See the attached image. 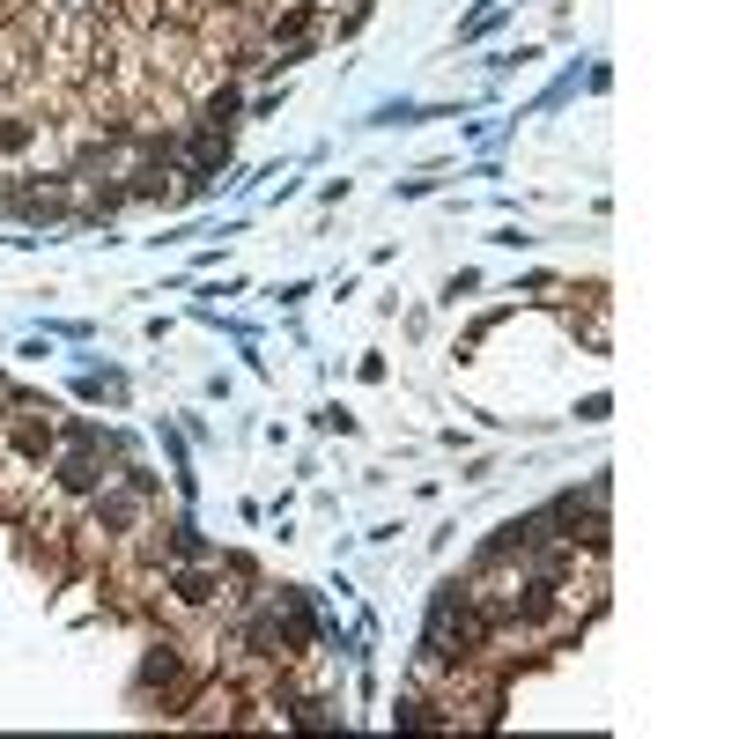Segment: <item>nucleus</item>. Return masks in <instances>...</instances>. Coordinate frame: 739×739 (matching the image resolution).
Masks as SVG:
<instances>
[{
    "instance_id": "obj_1",
    "label": "nucleus",
    "mask_w": 739,
    "mask_h": 739,
    "mask_svg": "<svg viewBox=\"0 0 739 739\" xmlns=\"http://www.w3.org/2000/svg\"><path fill=\"white\" fill-rule=\"evenodd\" d=\"M97 481H104V473H97V459H67V466H60V488H67V496H89Z\"/></svg>"
},
{
    "instance_id": "obj_2",
    "label": "nucleus",
    "mask_w": 739,
    "mask_h": 739,
    "mask_svg": "<svg viewBox=\"0 0 739 739\" xmlns=\"http://www.w3.org/2000/svg\"><path fill=\"white\" fill-rule=\"evenodd\" d=\"M170 592H178V606H207V599H215V584H207V577H178Z\"/></svg>"
},
{
    "instance_id": "obj_3",
    "label": "nucleus",
    "mask_w": 739,
    "mask_h": 739,
    "mask_svg": "<svg viewBox=\"0 0 739 739\" xmlns=\"http://www.w3.org/2000/svg\"><path fill=\"white\" fill-rule=\"evenodd\" d=\"M97 525H134V503H126V496H111V503H97Z\"/></svg>"
}]
</instances>
